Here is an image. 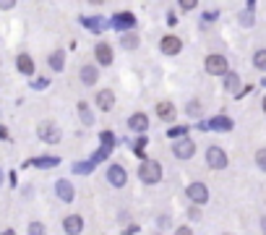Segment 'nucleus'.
<instances>
[{
  "instance_id": "obj_1",
  "label": "nucleus",
  "mask_w": 266,
  "mask_h": 235,
  "mask_svg": "<svg viewBox=\"0 0 266 235\" xmlns=\"http://www.w3.org/2000/svg\"><path fill=\"white\" fill-rule=\"evenodd\" d=\"M138 178L144 185H156L162 180V165L156 160H144L138 165Z\"/></svg>"
},
{
  "instance_id": "obj_2",
  "label": "nucleus",
  "mask_w": 266,
  "mask_h": 235,
  "mask_svg": "<svg viewBox=\"0 0 266 235\" xmlns=\"http://www.w3.org/2000/svg\"><path fill=\"white\" fill-rule=\"evenodd\" d=\"M37 136L39 141H44V144H60V138H63V131H60V125L52 123V120H42L37 125Z\"/></svg>"
},
{
  "instance_id": "obj_3",
  "label": "nucleus",
  "mask_w": 266,
  "mask_h": 235,
  "mask_svg": "<svg viewBox=\"0 0 266 235\" xmlns=\"http://www.w3.org/2000/svg\"><path fill=\"white\" fill-rule=\"evenodd\" d=\"M203 68H206V73H211V76H225L230 71V63H227L225 55L211 53V55H206V60H203Z\"/></svg>"
},
{
  "instance_id": "obj_4",
  "label": "nucleus",
  "mask_w": 266,
  "mask_h": 235,
  "mask_svg": "<svg viewBox=\"0 0 266 235\" xmlns=\"http://www.w3.org/2000/svg\"><path fill=\"white\" fill-rule=\"evenodd\" d=\"M172 154H175L178 160H191L196 154V141L193 138H178L175 144H172Z\"/></svg>"
},
{
  "instance_id": "obj_5",
  "label": "nucleus",
  "mask_w": 266,
  "mask_h": 235,
  "mask_svg": "<svg viewBox=\"0 0 266 235\" xmlns=\"http://www.w3.org/2000/svg\"><path fill=\"white\" fill-rule=\"evenodd\" d=\"M206 165L211 170H225L227 167V154L222 147H209L206 149Z\"/></svg>"
},
{
  "instance_id": "obj_6",
  "label": "nucleus",
  "mask_w": 266,
  "mask_h": 235,
  "mask_svg": "<svg viewBox=\"0 0 266 235\" xmlns=\"http://www.w3.org/2000/svg\"><path fill=\"white\" fill-rule=\"evenodd\" d=\"M94 105H97V110H102V113H110V110L115 107V91L113 89H99L94 94Z\"/></svg>"
},
{
  "instance_id": "obj_7",
  "label": "nucleus",
  "mask_w": 266,
  "mask_h": 235,
  "mask_svg": "<svg viewBox=\"0 0 266 235\" xmlns=\"http://www.w3.org/2000/svg\"><path fill=\"white\" fill-rule=\"evenodd\" d=\"M107 183L113 188H123L125 183H128V172H125L123 165H110L107 170Z\"/></svg>"
},
{
  "instance_id": "obj_8",
  "label": "nucleus",
  "mask_w": 266,
  "mask_h": 235,
  "mask_svg": "<svg viewBox=\"0 0 266 235\" xmlns=\"http://www.w3.org/2000/svg\"><path fill=\"white\" fill-rule=\"evenodd\" d=\"M185 196L191 199L193 204H206L209 201V188L203 185V183H191L185 188Z\"/></svg>"
},
{
  "instance_id": "obj_9",
  "label": "nucleus",
  "mask_w": 266,
  "mask_h": 235,
  "mask_svg": "<svg viewBox=\"0 0 266 235\" xmlns=\"http://www.w3.org/2000/svg\"><path fill=\"white\" fill-rule=\"evenodd\" d=\"M63 232L66 235H81L84 232V217L81 214H68L63 219Z\"/></svg>"
},
{
  "instance_id": "obj_10",
  "label": "nucleus",
  "mask_w": 266,
  "mask_h": 235,
  "mask_svg": "<svg viewBox=\"0 0 266 235\" xmlns=\"http://www.w3.org/2000/svg\"><path fill=\"white\" fill-rule=\"evenodd\" d=\"M159 50H162L165 55H178V53L183 50V39L175 37V34H165L162 42H159Z\"/></svg>"
},
{
  "instance_id": "obj_11",
  "label": "nucleus",
  "mask_w": 266,
  "mask_h": 235,
  "mask_svg": "<svg viewBox=\"0 0 266 235\" xmlns=\"http://www.w3.org/2000/svg\"><path fill=\"white\" fill-rule=\"evenodd\" d=\"M94 58H97L99 66H113V47H110L107 42H97V47H94Z\"/></svg>"
},
{
  "instance_id": "obj_12",
  "label": "nucleus",
  "mask_w": 266,
  "mask_h": 235,
  "mask_svg": "<svg viewBox=\"0 0 266 235\" xmlns=\"http://www.w3.org/2000/svg\"><path fill=\"white\" fill-rule=\"evenodd\" d=\"M78 78H81L84 86H94L99 81V68L97 66H81L78 68Z\"/></svg>"
},
{
  "instance_id": "obj_13",
  "label": "nucleus",
  "mask_w": 266,
  "mask_h": 235,
  "mask_svg": "<svg viewBox=\"0 0 266 235\" xmlns=\"http://www.w3.org/2000/svg\"><path fill=\"white\" fill-rule=\"evenodd\" d=\"M16 71L24 73V76H31V73H34V60H31L29 53H19V58H16Z\"/></svg>"
},
{
  "instance_id": "obj_14",
  "label": "nucleus",
  "mask_w": 266,
  "mask_h": 235,
  "mask_svg": "<svg viewBox=\"0 0 266 235\" xmlns=\"http://www.w3.org/2000/svg\"><path fill=\"white\" fill-rule=\"evenodd\" d=\"M128 125H131V131L146 133V128H149V115H146V113H133V115L128 118Z\"/></svg>"
},
{
  "instance_id": "obj_15",
  "label": "nucleus",
  "mask_w": 266,
  "mask_h": 235,
  "mask_svg": "<svg viewBox=\"0 0 266 235\" xmlns=\"http://www.w3.org/2000/svg\"><path fill=\"white\" fill-rule=\"evenodd\" d=\"M156 118L159 120H165V123H172L175 120V105L172 102H156Z\"/></svg>"
},
{
  "instance_id": "obj_16",
  "label": "nucleus",
  "mask_w": 266,
  "mask_h": 235,
  "mask_svg": "<svg viewBox=\"0 0 266 235\" xmlns=\"http://www.w3.org/2000/svg\"><path fill=\"white\" fill-rule=\"evenodd\" d=\"M50 68L52 71H63V68H66V53H63V50H52L50 53Z\"/></svg>"
},
{
  "instance_id": "obj_17",
  "label": "nucleus",
  "mask_w": 266,
  "mask_h": 235,
  "mask_svg": "<svg viewBox=\"0 0 266 235\" xmlns=\"http://www.w3.org/2000/svg\"><path fill=\"white\" fill-rule=\"evenodd\" d=\"M55 185H58L55 191H58V196H60L63 201H71V199H73V191H71V183H68V180H58Z\"/></svg>"
},
{
  "instance_id": "obj_18",
  "label": "nucleus",
  "mask_w": 266,
  "mask_h": 235,
  "mask_svg": "<svg viewBox=\"0 0 266 235\" xmlns=\"http://www.w3.org/2000/svg\"><path fill=\"white\" fill-rule=\"evenodd\" d=\"M225 89H227V91H238V89H240V76L227 71V73H225Z\"/></svg>"
},
{
  "instance_id": "obj_19",
  "label": "nucleus",
  "mask_w": 266,
  "mask_h": 235,
  "mask_svg": "<svg viewBox=\"0 0 266 235\" xmlns=\"http://www.w3.org/2000/svg\"><path fill=\"white\" fill-rule=\"evenodd\" d=\"M211 128H217V131H232V120L230 118H214Z\"/></svg>"
},
{
  "instance_id": "obj_20",
  "label": "nucleus",
  "mask_w": 266,
  "mask_h": 235,
  "mask_svg": "<svg viewBox=\"0 0 266 235\" xmlns=\"http://www.w3.org/2000/svg\"><path fill=\"white\" fill-rule=\"evenodd\" d=\"M120 44L125 47V50H136V47H138V37L136 34H123Z\"/></svg>"
},
{
  "instance_id": "obj_21",
  "label": "nucleus",
  "mask_w": 266,
  "mask_h": 235,
  "mask_svg": "<svg viewBox=\"0 0 266 235\" xmlns=\"http://www.w3.org/2000/svg\"><path fill=\"white\" fill-rule=\"evenodd\" d=\"M253 66H256L258 71H266V50H258V53L253 55Z\"/></svg>"
},
{
  "instance_id": "obj_22",
  "label": "nucleus",
  "mask_w": 266,
  "mask_h": 235,
  "mask_svg": "<svg viewBox=\"0 0 266 235\" xmlns=\"http://www.w3.org/2000/svg\"><path fill=\"white\" fill-rule=\"evenodd\" d=\"M115 24H118V26H131V24H133V16H131V13H118V16H115Z\"/></svg>"
},
{
  "instance_id": "obj_23",
  "label": "nucleus",
  "mask_w": 266,
  "mask_h": 235,
  "mask_svg": "<svg viewBox=\"0 0 266 235\" xmlns=\"http://www.w3.org/2000/svg\"><path fill=\"white\" fill-rule=\"evenodd\" d=\"M29 235H47V230H44L42 222H31L29 225Z\"/></svg>"
},
{
  "instance_id": "obj_24",
  "label": "nucleus",
  "mask_w": 266,
  "mask_h": 235,
  "mask_svg": "<svg viewBox=\"0 0 266 235\" xmlns=\"http://www.w3.org/2000/svg\"><path fill=\"white\" fill-rule=\"evenodd\" d=\"M256 165H258V170L266 172V149H258L256 152Z\"/></svg>"
},
{
  "instance_id": "obj_25",
  "label": "nucleus",
  "mask_w": 266,
  "mask_h": 235,
  "mask_svg": "<svg viewBox=\"0 0 266 235\" xmlns=\"http://www.w3.org/2000/svg\"><path fill=\"white\" fill-rule=\"evenodd\" d=\"M188 115H201V105H198V100H193L191 105H188Z\"/></svg>"
},
{
  "instance_id": "obj_26",
  "label": "nucleus",
  "mask_w": 266,
  "mask_h": 235,
  "mask_svg": "<svg viewBox=\"0 0 266 235\" xmlns=\"http://www.w3.org/2000/svg\"><path fill=\"white\" fill-rule=\"evenodd\" d=\"M16 3H11V0H0V11H11Z\"/></svg>"
},
{
  "instance_id": "obj_27",
  "label": "nucleus",
  "mask_w": 266,
  "mask_h": 235,
  "mask_svg": "<svg viewBox=\"0 0 266 235\" xmlns=\"http://www.w3.org/2000/svg\"><path fill=\"white\" fill-rule=\"evenodd\" d=\"M180 8H183V11H193V8H196V3H193V0H188V3H185V0H183Z\"/></svg>"
},
{
  "instance_id": "obj_28",
  "label": "nucleus",
  "mask_w": 266,
  "mask_h": 235,
  "mask_svg": "<svg viewBox=\"0 0 266 235\" xmlns=\"http://www.w3.org/2000/svg\"><path fill=\"white\" fill-rule=\"evenodd\" d=\"M175 235H193V230H191V227H178Z\"/></svg>"
},
{
  "instance_id": "obj_29",
  "label": "nucleus",
  "mask_w": 266,
  "mask_h": 235,
  "mask_svg": "<svg viewBox=\"0 0 266 235\" xmlns=\"http://www.w3.org/2000/svg\"><path fill=\"white\" fill-rule=\"evenodd\" d=\"M0 235H16V230H11V227H8V230H3Z\"/></svg>"
},
{
  "instance_id": "obj_30",
  "label": "nucleus",
  "mask_w": 266,
  "mask_h": 235,
  "mask_svg": "<svg viewBox=\"0 0 266 235\" xmlns=\"http://www.w3.org/2000/svg\"><path fill=\"white\" fill-rule=\"evenodd\" d=\"M261 225H263V232H266V217H263V222H261Z\"/></svg>"
},
{
  "instance_id": "obj_31",
  "label": "nucleus",
  "mask_w": 266,
  "mask_h": 235,
  "mask_svg": "<svg viewBox=\"0 0 266 235\" xmlns=\"http://www.w3.org/2000/svg\"><path fill=\"white\" fill-rule=\"evenodd\" d=\"M0 183H3V170H0Z\"/></svg>"
},
{
  "instance_id": "obj_32",
  "label": "nucleus",
  "mask_w": 266,
  "mask_h": 235,
  "mask_svg": "<svg viewBox=\"0 0 266 235\" xmlns=\"http://www.w3.org/2000/svg\"><path fill=\"white\" fill-rule=\"evenodd\" d=\"M263 113H266V97H263Z\"/></svg>"
},
{
  "instance_id": "obj_33",
  "label": "nucleus",
  "mask_w": 266,
  "mask_h": 235,
  "mask_svg": "<svg viewBox=\"0 0 266 235\" xmlns=\"http://www.w3.org/2000/svg\"><path fill=\"white\" fill-rule=\"evenodd\" d=\"M0 136H6V131H3V128H0Z\"/></svg>"
}]
</instances>
